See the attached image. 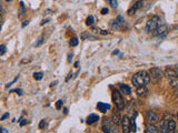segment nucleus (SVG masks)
<instances>
[{
  "mask_svg": "<svg viewBox=\"0 0 178 133\" xmlns=\"http://www.w3.org/2000/svg\"><path fill=\"white\" fill-rule=\"evenodd\" d=\"M99 120V115H97V114H95V113H92V114H89L88 115V118H87V124H94L95 122H97V121Z\"/></svg>",
  "mask_w": 178,
  "mask_h": 133,
  "instance_id": "2eb2a0df",
  "label": "nucleus"
},
{
  "mask_svg": "<svg viewBox=\"0 0 178 133\" xmlns=\"http://www.w3.org/2000/svg\"><path fill=\"white\" fill-rule=\"evenodd\" d=\"M6 1H11V0H6Z\"/></svg>",
  "mask_w": 178,
  "mask_h": 133,
  "instance_id": "49530a36",
  "label": "nucleus"
},
{
  "mask_svg": "<svg viewBox=\"0 0 178 133\" xmlns=\"http://www.w3.org/2000/svg\"><path fill=\"white\" fill-rule=\"evenodd\" d=\"M49 20H50V19H44V20H42V21H41V23H40V25H41V26H44V25H45V23H47V22H48Z\"/></svg>",
  "mask_w": 178,
  "mask_h": 133,
  "instance_id": "f704fd0d",
  "label": "nucleus"
},
{
  "mask_svg": "<svg viewBox=\"0 0 178 133\" xmlns=\"http://www.w3.org/2000/svg\"><path fill=\"white\" fill-rule=\"evenodd\" d=\"M69 45H70V47H76V45H78V39L77 38H72V39L70 40Z\"/></svg>",
  "mask_w": 178,
  "mask_h": 133,
  "instance_id": "bb28decb",
  "label": "nucleus"
},
{
  "mask_svg": "<svg viewBox=\"0 0 178 133\" xmlns=\"http://www.w3.org/2000/svg\"><path fill=\"white\" fill-rule=\"evenodd\" d=\"M118 53H119V51H118V50H116V51L113 52V55H118Z\"/></svg>",
  "mask_w": 178,
  "mask_h": 133,
  "instance_id": "37998d69",
  "label": "nucleus"
},
{
  "mask_svg": "<svg viewBox=\"0 0 178 133\" xmlns=\"http://www.w3.org/2000/svg\"><path fill=\"white\" fill-rule=\"evenodd\" d=\"M26 123H27V120H26V119H23V120L20 122V127H23V125H25Z\"/></svg>",
  "mask_w": 178,
  "mask_h": 133,
  "instance_id": "72a5a7b5",
  "label": "nucleus"
},
{
  "mask_svg": "<svg viewBox=\"0 0 178 133\" xmlns=\"http://www.w3.org/2000/svg\"><path fill=\"white\" fill-rule=\"evenodd\" d=\"M142 5H144V0H138V1H137V2L135 3V5H134V6L131 7L129 10H128V15H129V16H133V15H135L137 10L141 8Z\"/></svg>",
  "mask_w": 178,
  "mask_h": 133,
  "instance_id": "9d476101",
  "label": "nucleus"
},
{
  "mask_svg": "<svg viewBox=\"0 0 178 133\" xmlns=\"http://www.w3.org/2000/svg\"><path fill=\"white\" fill-rule=\"evenodd\" d=\"M107 1H108L110 6L113 7V8H115V9L118 7V2H117V0H107Z\"/></svg>",
  "mask_w": 178,
  "mask_h": 133,
  "instance_id": "a878e982",
  "label": "nucleus"
},
{
  "mask_svg": "<svg viewBox=\"0 0 178 133\" xmlns=\"http://www.w3.org/2000/svg\"><path fill=\"white\" fill-rule=\"evenodd\" d=\"M7 118H9V113H3L2 115H1V118H0V120L3 121V120H6Z\"/></svg>",
  "mask_w": 178,
  "mask_h": 133,
  "instance_id": "c756f323",
  "label": "nucleus"
},
{
  "mask_svg": "<svg viewBox=\"0 0 178 133\" xmlns=\"http://www.w3.org/2000/svg\"><path fill=\"white\" fill-rule=\"evenodd\" d=\"M175 69H176V71H177V77H178V65L177 67H175Z\"/></svg>",
  "mask_w": 178,
  "mask_h": 133,
  "instance_id": "a18cd8bd",
  "label": "nucleus"
},
{
  "mask_svg": "<svg viewBox=\"0 0 178 133\" xmlns=\"http://www.w3.org/2000/svg\"><path fill=\"white\" fill-rule=\"evenodd\" d=\"M159 26H162V20H160L158 16H154L148 20V22L146 25V31L154 33Z\"/></svg>",
  "mask_w": 178,
  "mask_h": 133,
  "instance_id": "7ed1b4c3",
  "label": "nucleus"
},
{
  "mask_svg": "<svg viewBox=\"0 0 178 133\" xmlns=\"http://www.w3.org/2000/svg\"><path fill=\"white\" fill-rule=\"evenodd\" d=\"M119 90H120V92L124 93V94H130L131 93V90H130V88L127 85H120Z\"/></svg>",
  "mask_w": 178,
  "mask_h": 133,
  "instance_id": "f3484780",
  "label": "nucleus"
},
{
  "mask_svg": "<svg viewBox=\"0 0 178 133\" xmlns=\"http://www.w3.org/2000/svg\"><path fill=\"white\" fill-rule=\"evenodd\" d=\"M47 125H48V123H47V120H46V119H44V120H41V121H40V123H39V129L44 130V129H46V128H47Z\"/></svg>",
  "mask_w": 178,
  "mask_h": 133,
  "instance_id": "5701e85b",
  "label": "nucleus"
},
{
  "mask_svg": "<svg viewBox=\"0 0 178 133\" xmlns=\"http://www.w3.org/2000/svg\"><path fill=\"white\" fill-rule=\"evenodd\" d=\"M108 12H109V9H108V8H103V9H101V15H107Z\"/></svg>",
  "mask_w": 178,
  "mask_h": 133,
  "instance_id": "2f4dec72",
  "label": "nucleus"
},
{
  "mask_svg": "<svg viewBox=\"0 0 178 133\" xmlns=\"http://www.w3.org/2000/svg\"><path fill=\"white\" fill-rule=\"evenodd\" d=\"M136 93L138 97H146L148 93V90L146 88V85H141V87H137Z\"/></svg>",
  "mask_w": 178,
  "mask_h": 133,
  "instance_id": "4468645a",
  "label": "nucleus"
},
{
  "mask_svg": "<svg viewBox=\"0 0 178 133\" xmlns=\"http://www.w3.org/2000/svg\"><path fill=\"white\" fill-rule=\"evenodd\" d=\"M101 33H103V35H108V31H106V30H101Z\"/></svg>",
  "mask_w": 178,
  "mask_h": 133,
  "instance_id": "ea45409f",
  "label": "nucleus"
},
{
  "mask_svg": "<svg viewBox=\"0 0 178 133\" xmlns=\"http://www.w3.org/2000/svg\"><path fill=\"white\" fill-rule=\"evenodd\" d=\"M169 81H170V87H172L173 89H177L178 88V77L170 79Z\"/></svg>",
  "mask_w": 178,
  "mask_h": 133,
  "instance_id": "a211bd4d",
  "label": "nucleus"
},
{
  "mask_svg": "<svg viewBox=\"0 0 178 133\" xmlns=\"http://www.w3.org/2000/svg\"><path fill=\"white\" fill-rule=\"evenodd\" d=\"M5 52H6V45H0V55H5Z\"/></svg>",
  "mask_w": 178,
  "mask_h": 133,
  "instance_id": "c85d7f7f",
  "label": "nucleus"
},
{
  "mask_svg": "<svg viewBox=\"0 0 178 133\" xmlns=\"http://www.w3.org/2000/svg\"><path fill=\"white\" fill-rule=\"evenodd\" d=\"M33 78L39 81V80H41V79L44 78V73H42V72H35V73H33Z\"/></svg>",
  "mask_w": 178,
  "mask_h": 133,
  "instance_id": "393cba45",
  "label": "nucleus"
},
{
  "mask_svg": "<svg viewBox=\"0 0 178 133\" xmlns=\"http://www.w3.org/2000/svg\"><path fill=\"white\" fill-rule=\"evenodd\" d=\"M149 75H150V78L155 81H158L162 79V70L157 67H152L150 70H149Z\"/></svg>",
  "mask_w": 178,
  "mask_h": 133,
  "instance_id": "423d86ee",
  "label": "nucleus"
},
{
  "mask_svg": "<svg viewBox=\"0 0 178 133\" xmlns=\"http://www.w3.org/2000/svg\"><path fill=\"white\" fill-rule=\"evenodd\" d=\"M145 132L146 133H157V132H158V129L155 127V124L149 123V124H147V125H146Z\"/></svg>",
  "mask_w": 178,
  "mask_h": 133,
  "instance_id": "dca6fc26",
  "label": "nucleus"
},
{
  "mask_svg": "<svg viewBox=\"0 0 178 133\" xmlns=\"http://www.w3.org/2000/svg\"><path fill=\"white\" fill-rule=\"evenodd\" d=\"M111 97H113V102L115 103V105L117 107L118 110H123L124 108H125V100L123 99L121 97V94L118 92V91H113V94H111Z\"/></svg>",
  "mask_w": 178,
  "mask_h": 133,
  "instance_id": "39448f33",
  "label": "nucleus"
},
{
  "mask_svg": "<svg viewBox=\"0 0 178 133\" xmlns=\"http://www.w3.org/2000/svg\"><path fill=\"white\" fill-rule=\"evenodd\" d=\"M165 75L169 79V80L173 79V78H176V77H177V71H176L175 67H174V68H167L165 70Z\"/></svg>",
  "mask_w": 178,
  "mask_h": 133,
  "instance_id": "9b49d317",
  "label": "nucleus"
},
{
  "mask_svg": "<svg viewBox=\"0 0 178 133\" xmlns=\"http://www.w3.org/2000/svg\"><path fill=\"white\" fill-rule=\"evenodd\" d=\"M61 108H62V100H58L57 101V103H56V109L60 110Z\"/></svg>",
  "mask_w": 178,
  "mask_h": 133,
  "instance_id": "cd10ccee",
  "label": "nucleus"
},
{
  "mask_svg": "<svg viewBox=\"0 0 178 133\" xmlns=\"http://www.w3.org/2000/svg\"><path fill=\"white\" fill-rule=\"evenodd\" d=\"M1 132H3V133H7V132H8V131H7L6 129H5V128H1Z\"/></svg>",
  "mask_w": 178,
  "mask_h": 133,
  "instance_id": "a19ab883",
  "label": "nucleus"
},
{
  "mask_svg": "<svg viewBox=\"0 0 178 133\" xmlns=\"http://www.w3.org/2000/svg\"><path fill=\"white\" fill-rule=\"evenodd\" d=\"M177 118H178V112H177Z\"/></svg>",
  "mask_w": 178,
  "mask_h": 133,
  "instance_id": "de8ad7c7",
  "label": "nucleus"
},
{
  "mask_svg": "<svg viewBox=\"0 0 178 133\" xmlns=\"http://www.w3.org/2000/svg\"><path fill=\"white\" fill-rule=\"evenodd\" d=\"M26 12V7H25V5H23V2H20V9H19V11H18V16L19 17H23V13Z\"/></svg>",
  "mask_w": 178,
  "mask_h": 133,
  "instance_id": "4be33fe9",
  "label": "nucleus"
},
{
  "mask_svg": "<svg viewBox=\"0 0 178 133\" xmlns=\"http://www.w3.org/2000/svg\"><path fill=\"white\" fill-rule=\"evenodd\" d=\"M167 32H168V29H167V27L166 26H159L157 29H156V31L154 33H152V36L154 37H158V38H160V39H162L164 37H166V35H167Z\"/></svg>",
  "mask_w": 178,
  "mask_h": 133,
  "instance_id": "0eeeda50",
  "label": "nucleus"
},
{
  "mask_svg": "<svg viewBox=\"0 0 178 133\" xmlns=\"http://www.w3.org/2000/svg\"><path fill=\"white\" fill-rule=\"evenodd\" d=\"M71 75H72V73H69V75H68V77H67V78H66V81H69V80H70Z\"/></svg>",
  "mask_w": 178,
  "mask_h": 133,
  "instance_id": "4c0bfd02",
  "label": "nucleus"
},
{
  "mask_svg": "<svg viewBox=\"0 0 178 133\" xmlns=\"http://www.w3.org/2000/svg\"><path fill=\"white\" fill-rule=\"evenodd\" d=\"M130 132H136V123H135V118L130 119Z\"/></svg>",
  "mask_w": 178,
  "mask_h": 133,
  "instance_id": "6ab92c4d",
  "label": "nucleus"
},
{
  "mask_svg": "<svg viewBox=\"0 0 178 133\" xmlns=\"http://www.w3.org/2000/svg\"><path fill=\"white\" fill-rule=\"evenodd\" d=\"M42 41H44V36H41L40 38H39V40H38V42L36 43V47H38V45H40L42 43Z\"/></svg>",
  "mask_w": 178,
  "mask_h": 133,
  "instance_id": "7c9ffc66",
  "label": "nucleus"
},
{
  "mask_svg": "<svg viewBox=\"0 0 178 133\" xmlns=\"http://www.w3.org/2000/svg\"><path fill=\"white\" fill-rule=\"evenodd\" d=\"M97 109L103 113H106L107 111L110 110V104L104 103V102H98L97 103Z\"/></svg>",
  "mask_w": 178,
  "mask_h": 133,
  "instance_id": "ddd939ff",
  "label": "nucleus"
},
{
  "mask_svg": "<svg viewBox=\"0 0 178 133\" xmlns=\"http://www.w3.org/2000/svg\"><path fill=\"white\" fill-rule=\"evenodd\" d=\"M111 119H113V123L116 124L117 127L121 124V120H123V118H121V115H120V113L118 112V111H116V112H113V117H111Z\"/></svg>",
  "mask_w": 178,
  "mask_h": 133,
  "instance_id": "f8f14e48",
  "label": "nucleus"
},
{
  "mask_svg": "<svg viewBox=\"0 0 178 133\" xmlns=\"http://www.w3.org/2000/svg\"><path fill=\"white\" fill-rule=\"evenodd\" d=\"M146 117H147V120H148L149 123H152V124H156L159 121L158 117H157V114H156L155 112H154V111H152V110L147 111Z\"/></svg>",
  "mask_w": 178,
  "mask_h": 133,
  "instance_id": "6e6552de",
  "label": "nucleus"
},
{
  "mask_svg": "<svg viewBox=\"0 0 178 133\" xmlns=\"http://www.w3.org/2000/svg\"><path fill=\"white\" fill-rule=\"evenodd\" d=\"M15 91V92H18V94H19V95H21V94H23V90H21V89H16V90H13Z\"/></svg>",
  "mask_w": 178,
  "mask_h": 133,
  "instance_id": "473e14b6",
  "label": "nucleus"
},
{
  "mask_svg": "<svg viewBox=\"0 0 178 133\" xmlns=\"http://www.w3.org/2000/svg\"><path fill=\"white\" fill-rule=\"evenodd\" d=\"M64 113H65V114L68 113V109H67V108H65V109H64Z\"/></svg>",
  "mask_w": 178,
  "mask_h": 133,
  "instance_id": "79ce46f5",
  "label": "nucleus"
},
{
  "mask_svg": "<svg viewBox=\"0 0 178 133\" xmlns=\"http://www.w3.org/2000/svg\"><path fill=\"white\" fill-rule=\"evenodd\" d=\"M28 23H29V21H28V20H27V21H23V28H25V27H26L27 25H28Z\"/></svg>",
  "mask_w": 178,
  "mask_h": 133,
  "instance_id": "e433bc0d",
  "label": "nucleus"
},
{
  "mask_svg": "<svg viewBox=\"0 0 178 133\" xmlns=\"http://www.w3.org/2000/svg\"><path fill=\"white\" fill-rule=\"evenodd\" d=\"M121 125H123V132L124 133L130 132V119L127 117V115L123 117V120H121Z\"/></svg>",
  "mask_w": 178,
  "mask_h": 133,
  "instance_id": "1a4fd4ad",
  "label": "nucleus"
},
{
  "mask_svg": "<svg viewBox=\"0 0 178 133\" xmlns=\"http://www.w3.org/2000/svg\"><path fill=\"white\" fill-rule=\"evenodd\" d=\"M81 39H82V40H85V39H92V40H95L96 38L91 36L89 32H84V33H81Z\"/></svg>",
  "mask_w": 178,
  "mask_h": 133,
  "instance_id": "aec40b11",
  "label": "nucleus"
},
{
  "mask_svg": "<svg viewBox=\"0 0 178 133\" xmlns=\"http://www.w3.org/2000/svg\"><path fill=\"white\" fill-rule=\"evenodd\" d=\"M94 21H95V18L92 16H89L86 20V25L87 26H92L94 25Z\"/></svg>",
  "mask_w": 178,
  "mask_h": 133,
  "instance_id": "b1692460",
  "label": "nucleus"
},
{
  "mask_svg": "<svg viewBox=\"0 0 178 133\" xmlns=\"http://www.w3.org/2000/svg\"><path fill=\"white\" fill-rule=\"evenodd\" d=\"M176 129V122L172 117L165 115L162 118V127H160V132L162 133H172Z\"/></svg>",
  "mask_w": 178,
  "mask_h": 133,
  "instance_id": "f03ea898",
  "label": "nucleus"
},
{
  "mask_svg": "<svg viewBox=\"0 0 178 133\" xmlns=\"http://www.w3.org/2000/svg\"><path fill=\"white\" fill-rule=\"evenodd\" d=\"M56 83H57V81L52 82V83H51V87H55V85H56Z\"/></svg>",
  "mask_w": 178,
  "mask_h": 133,
  "instance_id": "c03bdc74",
  "label": "nucleus"
},
{
  "mask_svg": "<svg viewBox=\"0 0 178 133\" xmlns=\"http://www.w3.org/2000/svg\"><path fill=\"white\" fill-rule=\"evenodd\" d=\"M71 59H72V53H69L68 55V62H71Z\"/></svg>",
  "mask_w": 178,
  "mask_h": 133,
  "instance_id": "c9c22d12",
  "label": "nucleus"
},
{
  "mask_svg": "<svg viewBox=\"0 0 178 133\" xmlns=\"http://www.w3.org/2000/svg\"><path fill=\"white\" fill-rule=\"evenodd\" d=\"M101 129L104 132L107 133H115L117 132V125L113 123V119H109V118L105 117L104 120H103V123H101Z\"/></svg>",
  "mask_w": 178,
  "mask_h": 133,
  "instance_id": "20e7f679",
  "label": "nucleus"
},
{
  "mask_svg": "<svg viewBox=\"0 0 178 133\" xmlns=\"http://www.w3.org/2000/svg\"><path fill=\"white\" fill-rule=\"evenodd\" d=\"M150 75L147 73L146 71H139L135 73L131 79V82L135 87H141V85H147L150 81Z\"/></svg>",
  "mask_w": 178,
  "mask_h": 133,
  "instance_id": "f257e3e1",
  "label": "nucleus"
},
{
  "mask_svg": "<svg viewBox=\"0 0 178 133\" xmlns=\"http://www.w3.org/2000/svg\"><path fill=\"white\" fill-rule=\"evenodd\" d=\"M45 13L46 15H50V13H51V10H46Z\"/></svg>",
  "mask_w": 178,
  "mask_h": 133,
  "instance_id": "58836bf2",
  "label": "nucleus"
},
{
  "mask_svg": "<svg viewBox=\"0 0 178 133\" xmlns=\"http://www.w3.org/2000/svg\"><path fill=\"white\" fill-rule=\"evenodd\" d=\"M119 25H121V23H120V21L118 19L113 20V21L110 22V26H111V28H113V29H117V28L119 27Z\"/></svg>",
  "mask_w": 178,
  "mask_h": 133,
  "instance_id": "412c9836",
  "label": "nucleus"
}]
</instances>
